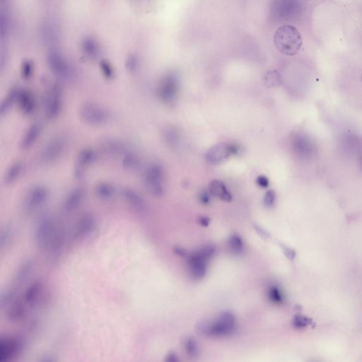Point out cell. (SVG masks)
I'll return each mask as SVG.
<instances>
[{
	"label": "cell",
	"mask_w": 362,
	"mask_h": 362,
	"mask_svg": "<svg viewBox=\"0 0 362 362\" xmlns=\"http://www.w3.org/2000/svg\"><path fill=\"white\" fill-rule=\"evenodd\" d=\"M237 321L234 313L224 311L213 320H205L197 325V332L206 337H229L236 331Z\"/></svg>",
	"instance_id": "1"
},
{
	"label": "cell",
	"mask_w": 362,
	"mask_h": 362,
	"mask_svg": "<svg viewBox=\"0 0 362 362\" xmlns=\"http://www.w3.org/2000/svg\"><path fill=\"white\" fill-rule=\"evenodd\" d=\"M274 43L280 53L292 57L299 53L303 41L300 33L295 27L285 25L280 27L275 33Z\"/></svg>",
	"instance_id": "2"
},
{
	"label": "cell",
	"mask_w": 362,
	"mask_h": 362,
	"mask_svg": "<svg viewBox=\"0 0 362 362\" xmlns=\"http://www.w3.org/2000/svg\"><path fill=\"white\" fill-rule=\"evenodd\" d=\"M215 253L216 248L213 245H206L189 255L188 265L190 276L193 280H200L205 278L208 271L209 261Z\"/></svg>",
	"instance_id": "3"
},
{
	"label": "cell",
	"mask_w": 362,
	"mask_h": 362,
	"mask_svg": "<svg viewBox=\"0 0 362 362\" xmlns=\"http://www.w3.org/2000/svg\"><path fill=\"white\" fill-rule=\"evenodd\" d=\"M144 188L148 193L156 198H161L165 192V170L157 162L149 163L144 170Z\"/></svg>",
	"instance_id": "4"
},
{
	"label": "cell",
	"mask_w": 362,
	"mask_h": 362,
	"mask_svg": "<svg viewBox=\"0 0 362 362\" xmlns=\"http://www.w3.org/2000/svg\"><path fill=\"white\" fill-rule=\"evenodd\" d=\"M79 118L86 124L94 127L104 126L111 120V114L104 106L93 102H86L80 106Z\"/></svg>",
	"instance_id": "5"
},
{
	"label": "cell",
	"mask_w": 362,
	"mask_h": 362,
	"mask_svg": "<svg viewBox=\"0 0 362 362\" xmlns=\"http://www.w3.org/2000/svg\"><path fill=\"white\" fill-rule=\"evenodd\" d=\"M56 222L50 215H44L38 219L35 229V242L40 249H49L52 242L56 236Z\"/></svg>",
	"instance_id": "6"
},
{
	"label": "cell",
	"mask_w": 362,
	"mask_h": 362,
	"mask_svg": "<svg viewBox=\"0 0 362 362\" xmlns=\"http://www.w3.org/2000/svg\"><path fill=\"white\" fill-rule=\"evenodd\" d=\"M180 88V81L176 74H166L160 81L156 94L158 99L166 104H172L176 99Z\"/></svg>",
	"instance_id": "7"
},
{
	"label": "cell",
	"mask_w": 362,
	"mask_h": 362,
	"mask_svg": "<svg viewBox=\"0 0 362 362\" xmlns=\"http://www.w3.org/2000/svg\"><path fill=\"white\" fill-rule=\"evenodd\" d=\"M240 151L237 144L219 142L212 146L205 154V159L212 165H217L225 161L231 156L236 155Z\"/></svg>",
	"instance_id": "8"
},
{
	"label": "cell",
	"mask_w": 362,
	"mask_h": 362,
	"mask_svg": "<svg viewBox=\"0 0 362 362\" xmlns=\"http://www.w3.org/2000/svg\"><path fill=\"white\" fill-rule=\"evenodd\" d=\"M47 62L51 72L57 77L63 80L72 79L74 72L72 66L58 52H50L47 56Z\"/></svg>",
	"instance_id": "9"
},
{
	"label": "cell",
	"mask_w": 362,
	"mask_h": 362,
	"mask_svg": "<svg viewBox=\"0 0 362 362\" xmlns=\"http://www.w3.org/2000/svg\"><path fill=\"white\" fill-rule=\"evenodd\" d=\"M49 192L43 185H36L29 190L24 202V210L28 213L36 211L44 205L48 200Z\"/></svg>",
	"instance_id": "10"
},
{
	"label": "cell",
	"mask_w": 362,
	"mask_h": 362,
	"mask_svg": "<svg viewBox=\"0 0 362 362\" xmlns=\"http://www.w3.org/2000/svg\"><path fill=\"white\" fill-rule=\"evenodd\" d=\"M66 147V139L63 136H56L45 144L41 154V161L45 163L55 162L64 154Z\"/></svg>",
	"instance_id": "11"
},
{
	"label": "cell",
	"mask_w": 362,
	"mask_h": 362,
	"mask_svg": "<svg viewBox=\"0 0 362 362\" xmlns=\"http://www.w3.org/2000/svg\"><path fill=\"white\" fill-rule=\"evenodd\" d=\"M62 109V95L59 87L51 86L47 92L44 102L45 116L49 119H55Z\"/></svg>",
	"instance_id": "12"
},
{
	"label": "cell",
	"mask_w": 362,
	"mask_h": 362,
	"mask_svg": "<svg viewBox=\"0 0 362 362\" xmlns=\"http://www.w3.org/2000/svg\"><path fill=\"white\" fill-rule=\"evenodd\" d=\"M22 345V342L17 337H3L0 341V362L12 359L21 350Z\"/></svg>",
	"instance_id": "13"
},
{
	"label": "cell",
	"mask_w": 362,
	"mask_h": 362,
	"mask_svg": "<svg viewBox=\"0 0 362 362\" xmlns=\"http://www.w3.org/2000/svg\"><path fill=\"white\" fill-rule=\"evenodd\" d=\"M122 197L129 206L137 212L145 213L147 211V203L143 197L137 191L130 187L123 188L121 191Z\"/></svg>",
	"instance_id": "14"
},
{
	"label": "cell",
	"mask_w": 362,
	"mask_h": 362,
	"mask_svg": "<svg viewBox=\"0 0 362 362\" xmlns=\"http://www.w3.org/2000/svg\"><path fill=\"white\" fill-rule=\"evenodd\" d=\"M97 228V220L95 216L90 213H86L81 216L75 226V236L78 238L88 237L92 233L95 232Z\"/></svg>",
	"instance_id": "15"
},
{
	"label": "cell",
	"mask_w": 362,
	"mask_h": 362,
	"mask_svg": "<svg viewBox=\"0 0 362 362\" xmlns=\"http://www.w3.org/2000/svg\"><path fill=\"white\" fill-rule=\"evenodd\" d=\"M86 191L84 188L76 187L69 192L63 203V209L66 212L76 211L84 202Z\"/></svg>",
	"instance_id": "16"
},
{
	"label": "cell",
	"mask_w": 362,
	"mask_h": 362,
	"mask_svg": "<svg viewBox=\"0 0 362 362\" xmlns=\"http://www.w3.org/2000/svg\"><path fill=\"white\" fill-rule=\"evenodd\" d=\"M97 154L92 148H85L80 151L76 158L75 171L76 175H82L83 172L92 166L97 161Z\"/></svg>",
	"instance_id": "17"
},
{
	"label": "cell",
	"mask_w": 362,
	"mask_h": 362,
	"mask_svg": "<svg viewBox=\"0 0 362 362\" xmlns=\"http://www.w3.org/2000/svg\"><path fill=\"white\" fill-rule=\"evenodd\" d=\"M42 130V125L39 122H36L33 123L28 128L27 131L23 136L22 142H21V147L24 150L30 149L36 143V141L38 140V137L41 135Z\"/></svg>",
	"instance_id": "18"
},
{
	"label": "cell",
	"mask_w": 362,
	"mask_h": 362,
	"mask_svg": "<svg viewBox=\"0 0 362 362\" xmlns=\"http://www.w3.org/2000/svg\"><path fill=\"white\" fill-rule=\"evenodd\" d=\"M208 190L212 196L218 198L222 201L229 203L232 200L231 193L226 189V186L222 181L217 180V179L212 180L209 184Z\"/></svg>",
	"instance_id": "19"
},
{
	"label": "cell",
	"mask_w": 362,
	"mask_h": 362,
	"mask_svg": "<svg viewBox=\"0 0 362 362\" xmlns=\"http://www.w3.org/2000/svg\"><path fill=\"white\" fill-rule=\"evenodd\" d=\"M20 109L23 112L30 114L35 110V99L34 96L29 90L19 92L17 96Z\"/></svg>",
	"instance_id": "20"
},
{
	"label": "cell",
	"mask_w": 362,
	"mask_h": 362,
	"mask_svg": "<svg viewBox=\"0 0 362 362\" xmlns=\"http://www.w3.org/2000/svg\"><path fill=\"white\" fill-rule=\"evenodd\" d=\"M26 309L24 303L18 299H13L10 304L8 311L9 321L17 322L22 320L25 316Z\"/></svg>",
	"instance_id": "21"
},
{
	"label": "cell",
	"mask_w": 362,
	"mask_h": 362,
	"mask_svg": "<svg viewBox=\"0 0 362 362\" xmlns=\"http://www.w3.org/2000/svg\"><path fill=\"white\" fill-rule=\"evenodd\" d=\"M142 160L135 151H128L123 156L122 166L128 171H135L141 166Z\"/></svg>",
	"instance_id": "22"
},
{
	"label": "cell",
	"mask_w": 362,
	"mask_h": 362,
	"mask_svg": "<svg viewBox=\"0 0 362 362\" xmlns=\"http://www.w3.org/2000/svg\"><path fill=\"white\" fill-rule=\"evenodd\" d=\"M81 50L83 55L90 60H94L98 57L99 54V45L95 38L86 37L81 42Z\"/></svg>",
	"instance_id": "23"
},
{
	"label": "cell",
	"mask_w": 362,
	"mask_h": 362,
	"mask_svg": "<svg viewBox=\"0 0 362 362\" xmlns=\"http://www.w3.org/2000/svg\"><path fill=\"white\" fill-rule=\"evenodd\" d=\"M96 196L100 199L108 200L111 199L116 194V187L111 183L108 181H102L96 185Z\"/></svg>",
	"instance_id": "24"
},
{
	"label": "cell",
	"mask_w": 362,
	"mask_h": 362,
	"mask_svg": "<svg viewBox=\"0 0 362 362\" xmlns=\"http://www.w3.org/2000/svg\"><path fill=\"white\" fill-rule=\"evenodd\" d=\"M42 288H43V284L40 280H36L34 283L31 284L24 294V302L28 305H33L39 298Z\"/></svg>",
	"instance_id": "25"
},
{
	"label": "cell",
	"mask_w": 362,
	"mask_h": 362,
	"mask_svg": "<svg viewBox=\"0 0 362 362\" xmlns=\"http://www.w3.org/2000/svg\"><path fill=\"white\" fill-rule=\"evenodd\" d=\"M24 164L22 161H16L12 163L11 166L5 173V180L7 184H11L16 182L24 173Z\"/></svg>",
	"instance_id": "26"
},
{
	"label": "cell",
	"mask_w": 362,
	"mask_h": 362,
	"mask_svg": "<svg viewBox=\"0 0 362 362\" xmlns=\"http://www.w3.org/2000/svg\"><path fill=\"white\" fill-rule=\"evenodd\" d=\"M182 346L186 354L190 358H196L200 355V348L196 339L191 336L184 337L182 341Z\"/></svg>",
	"instance_id": "27"
},
{
	"label": "cell",
	"mask_w": 362,
	"mask_h": 362,
	"mask_svg": "<svg viewBox=\"0 0 362 362\" xmlns=\"http://www.w3.org/2000/svg\"><path fill=\"white\" fill-rule=\"evenodd\" d=\"M262 81L267 88H276L283 84V80L281 74L278 71H268L264 74Z\"/></svg>",
	"instance_id": "28"
},
{
	"label": "cell",
	"mask_w": 362,
	"mask_h": 362,
	"mask_svg": "<svg viewBox=\"0 0 362 362\" xmlns=\"http://www.w3.org/2000/svg\"><path fill=\"white\" fill-rule=\"evenodd\" d=\"M227 244L231 253L234 255H241L244 251V243L239 235H231L228 239Z\"/></svg>",
	"instance_id": "29"
},
{
	"label": "cell",
	"mask_w": 362,
	"mask_h": 362,
	"mask_svg": "<svg viewBox=\"0 0 362 362\" xmlns=\"http://www.w3.org/2000/svg\"><path fill=\"white\" fill-rule=\"evenodd\" d=\"M34 266V262L32 260H27L24 261L21 264L20 267L19 268L18 271H17V276H16L17 283H24L25 280H27V278L30 276L31 273H32Z\"/></svg>",
	"instance_id": "30"
},
{
	"label": "cell",
	"mask_w": 362,
	"mask_h": 362,
	"mask_svg": "<svg viewBox=\"0 0 362 362\" xmlns=\"http://www.w3.org/2000/svg\"><path fill=\"white\" fill-rule=\"evenodd\" d=\"M104 144H105L106 151L113 156H116V155L123 156L128 151L124 144L121 143L119 141L109 140Z\"/></svg>",
	"instance_id": "31"
},
{
	"label": "cell",
	"mask_w": 362,
	"mask_h": 362,
	"mask_svg": "<svg viewBox=\"0 0 362 362\" xmlns=\"http://www.w3.org/2000/svg\"><path fill=\"white\" fill-rule=\"evenodd\" d=\"M18 92H16L15 90H12L7 95V97H5L3 102H2L1 107H0L1 116H4L5 114H6V113L10 111V109H11L12 104H13L16 101H17Z\"/></svg>",
	"instance_id": "32"
},
{
	"label": "cell",
	"mask_w": 362,
	"mask_h": 362,
	"mask_svg": "<svg viewBox=\"0 0 362 362\" xmlns=\"http://www.w3.org/2000/svg\"><path fill=\"white\" fill-rule=\"evenodd\" d=\"M267 297L269 302L275 304H282L284 302V296L281 290L276 285L269 287L267 290Z\"/></svg>",
	"instance_id": "33"
},
{
	"label": "cell",
	"mask_w": 362,
	"mask_h": 362,
	"mask_svg": "<svg viewBox=\"0 0 362 362\" xmlns=\"http://www.w3.org/2000/svg\"><path fill=\"white\" fill-rule=\"evenodd\" d=\"M164 138L167 143L169 145L174 147L175 144L178 143L180 140V135L176 129L174 128H167L164 132Z\"/></svg>",
	"instance_id": "34"
},
{
	"label": "cell",
	"mask_w": 362,
	"mask_h": 362,
	"mask_svg": "<svg viewBox=\"0 0 362 362\" xmlns=\"http://www.w3.org/2000/svg\"><path fill=\"white\" fill-rule=\"evenodd\" d=\"M100 69L103 75L107 79H113L114 76V70L109 61L103 60L100 62Z\"/></svg>",
	"instance_id": "35"
},
{
	"label": "cell",
	"mask_w": 362,
	"mask_h": 362,
	"mask_svg": "<svg viewBox=\"0 0 362 362\" xmlns=\"http://www.w3.org/2000/svg\"><path fill=\"white\" fill-rule=\"evenodd\" d=\"M138 66V59L134 54H130L125 60V67L129 72H135Z\"/></svg>",
	"instance_id": "36"
},
{
	"label": "cell",
	"mask_w": 362,
	"mask_h": 362,
	"mask_svg": "<svg viewBox=\"0 0 362 362\" xmlns=\"http://www.w3.org/2000/svg\"><path fill=\"white\" fill-rule=\"evenodd\" d=\"M33 71H34V67H33L32 62L29 60L24 61L22 64V68H21L22 77H24V79H29L32 75Z\"/></svg>",
	"instance_id": "37"
},
{
	"label": "cell",
	"mask_w": 362,
	"mask_h": 362,
	"mask_svg": "<svg viewBox=\"0 0 362 362\" xmlns=\"http://www.w3.org/2000/svg\"><path fill=\"white\" fill-rule=\"evenodd\" d=\"M276 200V193L273 190H269L264 194L263 203L264 206L267 208H270L275 205Z\"/></svg>",
	"instance_id": "38"
},
{
	"label": "cell",
	"mask_w": 362,
	"mask_h": 362,
	"mask_svg": "<svg viewBox=\"0 0 362 362\" xmlns=\"http://www.w3.org/2000/svg\"><path fill=\"white\" fill-rule=\"evenodd\" d=\"M212 195L210 193L209 190H203L200 191L198 195V200L200 203L203 205H208L211 203Z\"/></svg>",
	"instance_id": "39"
},
{
	"label": "cell",
	"mask_w": 362,
	"mask_h": 362,
	"mask_svg": "<svg viewBox=\"0 0 362 362\" xmlns=\"http://www.w3.org/2000/svg\"><path fill=\"white\" fill-rule=\"evenodd\" d=\"M309 323V320L305 318V317L302 316H297L293 320V324L296 328H304Z\"/></svg>",
	"instance_id": "40"
},
{
	"label": "cell",
	"mask_w": 362,
	"mask_h": 362,
	"mask_svg": "<svg viewBox=\"0 0 362 362\" xmlns=\"http://www.w3.org/2000/svg\"><path fill=\"white\" fill-rule=\"evenodd\" d=\"M256 183L257 186H260L262 189H267L269 185V179L265 175H260L257 177Z\"/></svg>",
	"instance_id": "41"
},
{
	"label": "cell",
	"mask_w": 362,
	"mask_h": 362,
	"mask_svg": "<svg viewBox=\"0 0 362 362\" xmlns=\"http://www.w3.org/2000/svg\"><path fill=\"white\" fill-rule=\"evenodd\" d=\"M254 229L263 239H269L270 238L271 236L269 233H267L264 229L261 228L260 226L254 225Z\"/></svg>",
	"instance_id": "42"
},
{
	"label": "cell",
	"mask_w": 362,
	"mask_h": 362,
	"mask_svg": "<svg viewBox=\"0 0 362 362\" xmlns=\"http://www.w3.org/2000/svg\"><path fill=\"white\" fill-rule=\"evenodd\" d=\"M282 248H283L285 256H287V258L290 259V260H293L294 256H295V253L293 250L287 248V247L284 246V245H282Z\"/></svg>",
	"instance_id": "43"
},
{
	"label": "cell",
	"mask_w": 362,
	"mask_h": 362,
	"mask_svg": "<svg viewBox=\"0 0 362 362\" xmlns=\"http://www.w3.org/2000/svg\"><path fill=\"white\" fill-rule=\"evenodd\" d=\"M198 222L200 223V225L204 226V227H208L210 225V219L205 216H200L199 219H198Z\"/></svg>",
	"instance_id": "44"
},
{
	"label": "cell",
	"mask_w": 362,
	"mask_h": 362,
	"mask_svg": "<svg viewBox=\"0 0 362 362\" xmlns=\"http://www.w3.org/2000/svg\"><path fill=\"white\" fill-rule=\"evenodd\" d=\"M173 251L176 255H180V256H186V255H187V251H186L185 248H182V247H174Z\"/></svg>",
	"instance_id": "45"
},
{
	"label": "cell",
	"mask_w": 362,
	"mask_h": 362,
	"mask_svg": "<svg viewBox=\"0 0 362 362\" xmlns=\"http://www.w3.org/2000/svg\"><path fill=\"white\" fill-rule=\"evenodd\" d=\"M178 361V358L177 356L174 352H170L169 354L167 355L166 358V361L168 362H176Z\"/></svg>",
	"instance_id": "46"
},
{
	"label": "cell",
	"mask_w": 362,
	"mask_h": 362,
	"mask_svg": "<svg viewBox=\"0 0 362 362\" xmlns=\"http://www.w3.org/2000/svg\"><path fill=\"white\" fill-rule=\"evenodd\" d=\"M361 81H362V76H361Z\"/></svg>",
	"instance_id": "47"
}]
</instances>
